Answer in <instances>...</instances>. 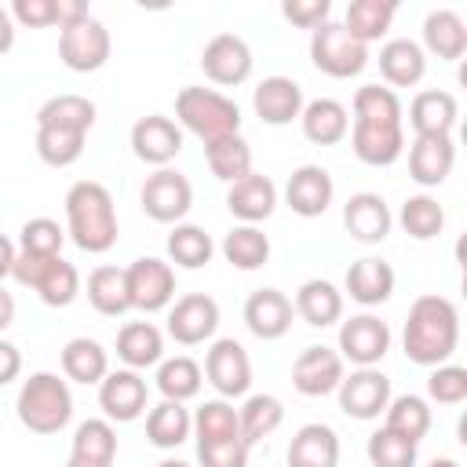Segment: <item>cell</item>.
I'll return each instance as SVG.
<instances>
[{"label": "cell", "instance_id": "cell-1", "mask_svg": "<svg viewBox=\"0 0 467 467\" xmlns=\"http://www.w3.org/2000/svg\"><path fill=\"white\" fill-rule=\"evenodd\" d=\"M405 358L416 365H445L460 343V314L445 296H420L405 317Z\"/></svg>", "mask_w": 467, "mask_h": 467}, {"label": "cell", "instance_id": "cell-2", "mask_svg": "<svg viewBox=\"0 0 467 467\" xmlns=\"http://www.w3.org/2000/svg\"><path fill=\"white\" fill-rule=\"evenodd\" d=\"M66 234L88 255H102L117 244V234H120L117 208H113V197L102 182L80 179V182L69 186V193H66Z\"/></svg>", "mask_w": 467, "mask_h": 467}, {"label": "cell", "instance_id": "cell-3", "mask_svg": "<svg viewBox=\"0 0 467 467\" xmlns=\"http://www.w3.org/2000/svg\"><path fill=\"white\" fill-rule=\"evenodd\" d=\"M15 412H18V423L33 434H58L73 416L69 383L58 379L55 372H33L18 390Z\"/></svg>", "mask_w": 467, "mask_h": 467}, {"label": "cell", "instance_id": "cell-4", "mask_svg": "<svg viewBox=\"0 0 467 467\" xmlns=\"http://www.w3.org/2000/svg\"><path fill=\"white\" fill-rule=\"evenodd\" d=\"M175 120L204 146L226 135H241V109L215 88H182L175 95Z\"/></svg>", "mask_w": 467, "mask_h": 467}, {"label": "cell", "instance_id": "cell-5", "mask_svg": "<svg viewBox=\"0 0 467 467\" xmlns=\"http://www.w3.org/2000/svg\"><path fill=\"white\" fill-rule=\"evenodd\" d=\"M310 62L336 80H350L368 66V47L358 44L343 22H325L310 33Z\"/></svg>", "mask_w": 467, "mask_h": 467}, {"label": "cell", "instance_id": "cell-6", "mask_svg": "<svg viewBox=\"0 0 467 467\" xmlns=\"http://www.w3.org/2000/svg\"><path fill=\"white\" fill-rule=\"evenodd\" d=\"M109 51H113V40H109V29L99 22V18H80L73 26H66L58 33V58L66 69L73 73H95L109 62Z\"/></svg>", "mask_w": 467, "mask_h": 467}, {"label": "cell", "instance_id": "cell-7", "mask_svg": "<svg viewBox=\"0 0 467 467\" xmlns=\"http://www.w3.org/2000/svg\"><path fill=\"white\" fill-rule=\"evenodd\" d=\"M124 277H128L131 310L157 314V310L171 306V299H175V270H171V263H164L157 255H139L124 270Z\"/></svg>", "mask_w": 467, "mask_h": 467}, {"label": "cell", "instance_id": "cell-8", "mask_svg": "<svg viewBox=\"0 0 467 467\" xmlns=\"http://www.w3.org/2000/svg\"><path fill=\"white\" fill-rule=\"evenodd\" d=\"M139 201H142V212L153 223H179L193 208V186H190V179L182 171L157 168L153 175H146Z\"/></svg>", "mask_w": 467, "mask_h": 467}, {"label": "cell", "instance_id": "cell-9", "mask_svg": "<svg viewBox=\"0 0 467 467\" xmlns=\"http://www.w3.org/2000/svg\"><path fill=\"white\" fill-rule=\"evenodd\" d=\"M390 350V325L376 314H358L339 325V358L358 368H376Z\"/></svg>", "mask_w": 467, "mask_h": 467}, {"label": "cell", "instance_id": "cell-10", "mask_svg": "<svg viewBox=\"0 0 467 467\" xmlns=\"http://www.w3.org/2000/svg\"><path fill=\"white\" fill-rule=\"evenodd\" d=\"M219 328V303L204 292H186L168 310V336L182 347H197L212 339Z\"/></svg>", "mask_w": 467, "mask_h": 467}, {"label": "cell", "instance_id": "cell-11", "mask_svg": "<svg viewBox=\"0 0 467 467\" xmlns=\"http://www.w3.org/2000/svg\"><path fill=\"white\" fill-rule=\"evenodd\" d=\"M201 372L219 390V398H241L252 387V361H248V350L237 339H215L204 354Z\"/></svg>", "mask_w": 467, "mask_h": 467}, {"label": "cell", "instance_id": "cell-12", "mask_svg": "<svg viewBox=\"0 0 467 467\" xmlns=\"http://www.w3.org/2000/svg\"><path fill=\"white\" fill-rule=\"evenodd\" d=\"M336 394H339V409L350 420H379V412L390 401V379L379 368H354L350 376L339 379Z\"/></svg>", "mask_w": 467, "mask_h": 467}, {"label": "cell", "instance_id": "cell-13", "mask_svg": "<svg viewBox=\"0 0 467 467\" xmlns=\"http://www.w3.org/2000/svg\"><path fill=\"white\" fill-rule=\"evenodd\" d=\"M179 150H182V128L171 117L150 113V117H139L131 124V153L142 164L168 168V161H175Z\"/></svg>", "mask_w": 467, "mask_h": 467}, {"label": "cell", "instance_id": "cell-14", "mask_svg": "<svg viewBox=\"0 0 467 467\" xmlns=\"http://www.w3.org/2000/svg\"><path fill=\"white\" fill-rule=\"evenodd\" d=\"M201 69H204V77L212 84H223V88L244 84L248 73H252V47L237 33H219V36H212L204 44Z\"/></svg>", "mask_w": 467, "mask_h": 467}, {"label": "cell", "instance_id": "cell-15", "mask_svg": "<svg viewBox=\"0 0 467 467\" xmlns=\"http://www.w3.org/2000/svg\"><path fill=\"white\" fill-rule=\"evenodd\" d=\"M343 376H347L343 372V358L332 347H306L292 361V387L303 398H325V394H332Z\"/></svg>", "mask_w": 467, "mask_h": 467}, {"label": "cell", "instance_id": "cell-16", "mask_svg": "<svg viewBox=\"0 0 467 467\" xmlns=\"http://www.w3.org/2000/svg\"><path fill=\"white\" fill-rule=\"evenodd\" d=\"M99 405L106 420H117V423L139 420L146 412V379L135 368L106 372V379L99 383Z\"/></svg>", "mask_w": 467, "mask_h": 467}, {"label": "cell", "instance_id": "cell-17", "mask_svg": "<svg viewBox=\"0 0 467 467\" xmlns=\"http://www.w3.org/2000/svg\"><path fill=\"white\" fill-rule=\"evenodd\" d=\"M332 197H336V182H332V175H328L321 164H303V168H296V171L288 175L285 201H288V208H292L296 215L317 219V215L328 212Z\"/></svg>", "mask_w": 467, "mask_h": 467}, {"label": "cell", "instance_id": "cell-18", "mask_svg": "<svg viewBox=\"0 0 467 467\" xmlns=\"http://www.w3.org/2000/svg\"><path fill=\"white\" fill-rule=\"evenodd\" d=\"M343 226H347V234H350L354 241H361V244H379V241L390 234L394 215H390V208H387V201H383L379 193L361 190V193H350V201L343 204Z\"/></svg>", "mask_w": 467, "mask_h": 467}, {"label": "cell", "instance_id": "cell-19", "mask_svg": "<svg viewBox=\"0 0 467 467\" xmlns=\"http://www.w3.org/2000/svg\"><path fill=\"white\" fill-rule=\"evenodd\" d=\"M292 299L281 288H255L244 299V325L259 339H281L292 328Z\"/></svg>", "mask_w": 467, "mask_h": 467}, {"label": "cell", "instance_id": "cell-20", "mask_svg": "<svg viewBox=\"0 0 467 467\" xmlns=\"http://www.w3.org/2000/svg\"><path fill=\"white\" fill-rule=\"evenodd\" d=\"M252 106L263 124H274V128L292 124L303 113V88L292 77H266L252 91Z\"/></svg>", "mask_w": 467, "mask_h": 467}, {"label": "cell", "instance_id": "cell-21", "mask_svg": "<svg viewBox=\"0 0 467 467\" xmlns=\"http://www.w3.org/2000/svg\"><path fill=\"white\" fill-rule=\"evenodd\" d=\"M350 150L361 164L387 168L405 150V128L401 124H350Z\"/></svg>", "mask_w": 467, "mask_h": 467}, {"label": "cell", "instance_id": "cell-22", "mask_svg": "<svg viewBox=\"0 0 467 467\" xmlns=\"http://www.w3.org/2000/svg\"><path fill=\"white\" fill-rule=\"evenodd\" d=\"M456 164L452 135H416L409 146V175L420 186H441Z\"/></svg>", "mask_w": 467, "mask_h": 467}, {"label": "cell", "instance_id": "cell-23", "mask_svg": "<svg viewBox=\"0 0 467 467\" xmlns=\"http://www.w3.org/2000/svg\"><path fill=\"white\" fill-rule=\"evenodd\" d=\"M226 208H230V215L241 219L244 226H255V223H263V219L274 215V208H277V186H274L266 175H255V171H252V175L230 182V190H226Z\"/></svg>", "mask_w": 467, "mask_h": 467}, {"label": "cell", "instance_id": "cell-24", "mask_svg": "<svg viewBox=\"0 0 467 467\" xmlns=\"http://www.w3.org/2000/svg\"><path fill=\"white\" fill-rule=\"evenodd\" d=\"M343 285H347V296L354 303L379 306L394 292V266L387 259H379V255H365V259H358V263L347 266V281Z\"/></svg>", "mask_w": 467, "mask_h": 467}, {"label": "cell", "instance_id": "cell-25", "mask_svg": "<svg viewBox=\"0 0 467 467\" xmlns=\"http://www.w3.org/2000/svg\"><path fill=\"white\" fill-rule=\"evenodd\" d=\"M379 73H383V80L390 84V91H394V88H412V84H420L423 73H427V55H423V47H420L416 40H409V36L387 40V44L379 47Z\"/></svg>", "mask_w": 467, "mask_h": 467}, {"label": "cell", "instance_id": "cell-26", "mask_svg": "<svg viewBox=\"0 0 467 467\" xmlns=\"http://www.w3.org/2000/svg\"><path fill=\"white\" fill-rule=\"evenodd\" d=\"M339 438L328 423H306L288 441V467H336Z\"/></svg>", "mask_w": 467, "mask_h": 467}, {"label": "cell", "instance_id": "cell-27", "mask_svg": "<svg viewBox=\"0 0 467 467\" xmlns=\"http://www.w3.org/2000/svg\"><path fill=\"white\" fill-rule=\"evenodd\" d=\"M292 310H296L306 325L328 328V325H336V321L343 317V292H339L332 281H325V277H310V281L299 285Z\"/></svg>", "mask_w": 467, "mask_h": 467}, {"label": "cell", "instance_id": "cell-28", "mask_svg": "<svg viewBox=\"0 0 467 467\" xmlns=\"http://www.w3.org/2000/svg\"><path fill=\"white\" fill-rule=\"evenodd\" d=\"M456 117H460V106L449 91H420L412 102H409V124L416 135H452L456 128Z\"/></svg>", "mask_w": 467, "mask_h": 467}, {"label": "cell", "instance_id": "cell-29", "mask_svg": "<svg viewBox=\"0 0 467 467\" xmlns=\"http://www.w3.org/2000/svg\"><path fill=\"white\" fill-rule=\"evenodd\" d=\"M299 124H303V135H306L314 146H336V142H343L347 131H350L347 106L336 102V99H314V102H303Z\"/></svg>", "mask_w": 467, "mask_h": 467}, {"label": "cell", "instance_id": "cell-30", "mask_svg": "<svg viewBox=\"0 0 467 467\" xmlns=\"http://www.w3.org/2000/svg\"><path fill=\"white\" fill-rule=\"evenodd\" d=\"M117 358L128 365V368H150V365H161L164 358V336L157 325L150 321H128L120 332H117Z\"/></svg>", "mask_w": 467, "mask_h": 467}, {"label": "cell", "instance_id": "cell-31", "mask_svg": "<svg viewBox=\"0 0 467 467\" xmlns=\"http://www.w3.org/2000/svg\"><path fill=\"white\" fill-rule=\"evenodd\" d=\"M423 47L431 55H438L441 62L463 58V51H467V26H463V18L456 11H449V7L431 11L423 18Z\"/></svg>", "mask_w": 467, "mask_h": 467}, {"label": "cell", "instance_id": "cell-32", "mask_svg": "<svg viewBox=\"0 0 467 467\" xmlns=\"http://www.w3.org/2000/svg\"><path fill=\"white\" fill-rule=\"evenodd\" d=\"M106 372H109V358H106V350H102L99 339L77 336V339H69L62 347V376L66 379L91 387V383H102Z\"/></svg>", "mask_w": 467, "mask_h": 467}, {"label": "cell", "instance_id": "cell-33", "mask_svg": "<svg viewBox=\"0 0 467 467\" xmlns=\"http://www.w3.org/2000/svg\"><path fill=\"white\" fill-rule=\"evenodd\" d=\"M383 416H387V431H394L398 438H405V441H412V445H420L423 438H427V431H431V423H434V416H431V405L420 398V394H398V398H390L387 401V409H383Z\"/></svg>", "mask_w": 467, "mask_h": 467}, {"label": "cell", "instance_id": "cell-34", "mask_svg": "<svg viewBox=\"0 0 467 467\" xmlns=\"http://www.w3.org/2000/svg\"><path fill=\"white\" fill-rule=\"evenodd\" d=\"M193 434V416L182 401H157L146 416V438L157 449H175Z\"/></svg>", "mask_w": 467, "mask_h": 467}, {"label": "cell", "instance_id": "cell-35", "mask_svg": "<svg viewBox=\"0 0 467 467\" xmlns=\"http://www.w3.org/2000/svg\"><path fill=\"white\" fill-rule=\"evenodd\" d=\"M88 303L106 314V317H120L131 310V299H128V277L120 266H95L88 274Z\"/></svg>", "mask_w": 467, "mask_h": 467}, {"label": "cell", "instance_id": "cell-36", "mask_svg": "<svg viewBox=\"0 0 467 467\" xmlns=\"http://www.w3.org/2000/svg\"><path fill=\"white\" fill-rule=\"evenodd\" d=\"M69 460L113 467V460H117V431H113V423L109 420H84L73 431V452H69Z\"/></svg>", "mask_w": 467, "mask_h": 467}, {"label": "cell", "instance_id": "cell-37", "mask_svg": "<svg viewBox=\"0 0 467 467\" xmlns=\"http://www.w3.org/2000/svg\"><path fill=\"white\" fill-rule=\"evenodd\" d=\"M394 11H398V4H394V0H354V4L347 7L343 29H347L358 44H365V47H368L372 40H379V36L390 29Z\"/></svg>", "mask_w": 467, "mask_h": 467}, {"label": "cell", "instance_id": "cell-38", "mask_svg": "<svg viewBox=\"0 0 467 467\" xmlns=\"http://www.w3.org/2000/svg\"><path fill=\"white\" fill-rule=\"evenodd\" d=\"M95 102L84 95H55L36 109V128H66V131H91Z\"/></svg>", "mask_w": 467, "mask_h": 467}, {"label": "cell", "instance_id": "cell-39", "mask_svg": "<svg viewBox=\"0 0 467 467\" xmlns=\"http://www.w3.org/2000/svg\"><path fill=\"white\" fill-rule=\"evenodd\" d=\"M201 383H204V372L186 354L164 358L157 365V390L164 394V401H190V398L201 394Z\"/></svg>", "mask_w": 467, "mask_h": 467}, {"label": "cell", "instance_id": "cell-40", "mask_svg": "<svg viewBox=\"0 0 467 467\" xmlns=\"http://www.w3.org/2000/svg\"><path fill=\"white\" fill-rule=\"evenodd\" d=\"M285 420V405L274 398V394H252L241 409H237V427H241V438L244 445H255L263 438H270Z\"/></svg>", "mask_w": 467, "mask_h": 467}, {"label": "cell", "instance_id": "cell-41", "mask_svg": "<svg viewBox=\"0 0 467 467\" xmlns=\"http://www.w3.org/2000/svg\"><path fill=\"white\" fill-rule=\"evenodd\" d=\"M204 161L212 168L215 179L223 182H237L244 175H252V146L241 135H226L204 146Z\"/></svg>", "mask_w": 467, "mask_h": 467}, {"label": "cell", "instance_id": "cell-42", "mask_svg": "<svg viewBox=\"0 0 467 467\" xmlns=\"http://www.w3.org/2000/svg\"><path fill=\"white\" fill-rule=\"evenodd\" d=\"M212 255H215V244H212V237H208L201 226H193V223H175V230L168 234V259H171L175 266H182V270H201V266L212 263Z\"/></svg>", "mask_w": 467, "mask_h": 467}, {"label": "cell", "instance_id": "cell-43", "mask_svg": "<svg viewBox=\"0 0 467 467\" xmlns=\"http://www.w3.org/2000/svg\"><path fill=\"white\" fill-rule=\"evenodd\" d=\"M223 255L237 270H259L270 259V237L259 226H244L241 223L223 237Z\"/></svg>", "mask_w": 467, "mask_h": 467}, {"label": "cell", "instance_id": "cell-44", "mask_svg": "<svg viewBox=\"0 0 467 467\" xmlns=\"http://www.w3.org/2000/svg\"><path fill=\"white\" fill-rule=\"evenodd\" d=\"M401 230L416 241H431L445 230V208L438 204V197L431 193H416V197H405L401 204V215H398Z\"/></svg>", "mask_w": 467, "mask_h": 467}, {"label": "cell", "instance_id": "cell-45", "mask_svg": "<svg viewBox=\"0 0 467 467\" xmlns=\"http://www.w3.org/2000/svg\"><path fill=\"white\" fill-rule=\"evenodd\" d=\"M354 124H401V99L379 84L358 88L354 91Z\"/></svg>", "mask_w": 467, "mask_h": 467}, {"label": "cell", "instance_id": "cell-46", "mask_svg": "<svg viewBox=\"0 0 467 467\" xmlns=\"http://www.w3.org/2000/svg\"><path fill=\"white\" fill-rule=\"evenodd\" d=\"M193 434H197V441H226V438H241L237 409H234L226 398L204 401V405L193 412Z\"/></svg>", "mask_w": 467, "mask_h": 467}, {"label": "cell", "instance_id": "cell-47", "mask_svg": "<svg viewBox=\"0 0 467 467\" xmlns=\"http://www.w3.org/2000/svg\"><path fill=\"white\" fill-rule=\"evenodd\" d=\"M84 131H66V128H36V153L51 168H69L84 153Z\"/></svg>", "mask_w": 467, "mask_h": 467}, {"label": "cell", "instance_id": "cell-48", "mask_svg": "<svg viewBox=\"0 0 467 467\" xmlns=\"http://www.w3.org/2000/svg\"><path fill=\"white\" fill-rule=\"evenodd\" d=\"M80 292V274L73 263H66L62 255L51 259V266L44 270L40 285H36V296L47 303V306H69Z\"/></svg>", "mask_w": 467, "mask_h": 467}, {"label": "cell", "instance_id": "cell-49", "mask_svg": "<svg viewBox=\"0 0 467 467\" xmlns=\"http://www.w3.org/2000/svg\"><path fill=\"white\" fill-rule=\"evenodd\" d=\"M365 452H368V463L372 467H416V445L405 441V438H398L387 427H379L376 434H368Z\"/></svg>", "mask_w": 467, "mask_h": 467}, {"label": "cell", "instance_id": "cell-50", "mask_svg": "<svg viewBox=\"0 0 467 467\" xmlns=\"http://www.w3.org/2000/svg\"><path fill=\"white\" fill-rule=\"evenodd\" d=\"M62 241H66V230L55 223V219H29L22 223L18 230V252H33V255H58L62 252Z\"/></svg>", "mask_w": 467, "mask_h": 467}, {"label": "cell", "instance_id": "cell-51", "mask_svg": "<svg viewBox=\"0 0 467 467\" xmlns=\"http://www.w3.org/2000/svg\"><path fill=\"white\" fill-rule=\"evenodd\" d=\"M427 394L438 405H460L467 401V368L463 365H434V372L427 376Z\"/></svg>", "mask_w": 467, "mask_h": 467}, {"label": "cell", "instance_id": "cell-52", "mask_svg": "<svg viewBox=\"0 0 467 467\" xmlns=\"http://www.w3.org/2000/svg\"><path fill=\"white\" fill-rule=\"evenodd\" d=\"M248 449L244 438H226V441H197V460L201 467H248Z\"/></svg>", "mask_w": 467, "mask_h": 467}, {"label": "cell", "instance_id": "cell-53", "mask_svg": "<svg viewBox=\"0 0 467 467\" xmlns=\"http://www.w3.org/2000/svg\"><path fill=\"white\" fill-rule=\"evenodd\" d=\"M281 15L292 22V26H299V29H317V26H325L328 22V15H332V4L328 0H285L281 4Z\"/></svg>", "mask_w": 467, "mask_h": 467}, {"label": "cell", "instance_id": "cell-54", "mask_svg": "<svg viewBox=\"0 0 467 467\" xmlns=\"http://www.w3.org/2000/svg\"><path fill=\"white\" fill-rule=\"evenodd\" d=\"M11 22H18L26 29L55 26V0H15L11 4Z\"/></svg>", "mask_w": 467, "mask_h": 467}, {"label": "cell", "instance_id": "cell-55", "mask_svg": "<svg viewBox=\"0 0 467 467\" xmlns=\"http://www.w3.org/2000/svg\"><path fill=\"white\" fill-rule=\"evenodd\" d=\"M51 259H55V255L18 252V255H15V266H11V277H15L18 285H26V288H36V285H40V277H44V270L51 266Z\"/></svg>", "mask_w": 467, "mask_h": 467}, {"label": "cell", "instance_id": "cell-56", "mask_svg": "<svg viewBox=\"0 0 467 467\" xmlns=\"http://www.w3.org/2000/svg\"><path fill=\"white\" fill-rule=\"evenodd\" d=\"M18 372H22V354H18V347L7 343V339H0V387L11 383V379H18Z\"/></svg>", "mask_w": 467, "mask_h": 467}, {"label": "cell", "instance_id": "cell-57", "mask_svg": "<svg viewBox=\"0 0 467 467\" xmlns=\"http://www.w3.org/2000/svg\"><path fill=\"white\" fill-rule=\"evenodd\" d=\"M80 18H88V4L84 0H55V26L58 29H66V26L80 22Z\"/></svg>", "mask_w": 467, "mask_h": 467}, {"label": "cell", "instance_id": "cell-58", "mask_svg": "<svg viewBox=\"0 0 467 467\" xmlns=\"http://www.w3.org/2000/svg\"><path fill=\"white\" fill-rule=\"evenodd\" d=\"M15 47V22H11V11L0 7V55H7Z\"/></svg>", "mask_w": 467, "mask_h": 467}, {"label": "cell", "instance_id": "cell-59", "mask_svg": "<svg viewBox=\"0 0 467 467\" xmlns=\"http://www.w3.org/2000/svg\"><path fill=\"white\" fill-rule=\"evenodd\" d=\"M11 321H15V296L0 285V332H4Z\"/></svg>", "mask_w": 467, "mask_h": 467}, {"label": "cell", "instance_id": "cell-60", "mask_svg": "<svg viewBox=\"0 0 467 467\" xmlns=\"http://www.w3.org/2000/svg\"><path fill=\"white\" fill-rule=\"evenodd\" d=\"M15 255H18V252H15V244H11V241L0 234V281L11 274V266H15Z\"/></svg>", "mask_w": 467, "mask_h": 467}, {"label": "cell", "instance_id": "cell-61", "mask_svg": "<svg viewBox=\"0 0 467 467\" xmlns=\"http://www.w3.org/2000/svg\"><path fill=\"white\" fill-rule=\"evenodd\" d=\"M427 467H460V463H456V460H449V456H441V460H431Z\"/></svg>", "mask_w": 467, "mask_h": 467}, {"label": "cell", "instance_id": "cell-62", "mask_svg": "<svg viewBox=\"0 0 467 467\" xmlns=\"http://www.w3.org/2000/svg\"><path fill=\"white\" fill-rule=\"evenodd\" d=\"M157 467H190V463H186V460H161Z\"/></svg>", "mask_w": 467, "mask_h": 467}, {"label": "cell", "instance_id": "cell-63", "mask_svg": "<svg viewBox=\"0 0 467 467\" xmlns=\"http://www.w3.org/2000/svg\"><path fill=\"white\" fill-rule=\"evenodd\" d=\"M66 467H99V463H80V460H69Z\"/></svg>", "mask_w": 467, "mask_h": 467}]
</instances>
